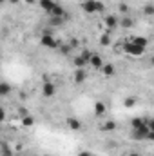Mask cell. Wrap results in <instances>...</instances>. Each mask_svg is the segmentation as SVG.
I'll return each instance as SVG.
<instances>
[{"instance_id": "6da1fadb", "label": "cell", "mask_w": 154, "mask_h": 156, "mask_svg": "<svg viewBox=\"0 0 154 156\" xmlns=\"http://www.w3.org/2000/svg\"><path fill=\"white\" fill-rule=\"evenodd\" d=\"M103 2L100 0H83L82 2V11L87 15H94V13H102L103 11Z\"/></svg>"}, {"instance_id": "7a4b0ae2", "label": "cell", "mask_w": 154, "mask_h": 156, "mask_svg": "<svg viewBox=\"0 0 154 156\" xmlns=\"http://www.w3.org/2000/svg\"><path fill=\"white\" fill-rule=\"evenodd\" d=\"M149 134H151V129H149L147 123H143V125H140V127H136V129L131 131V140H134V142H145V140H149Z\"/></svg>"}, {"instance_id": "3957f363", "label": "cell", "mask_w": 154, "mask_h": 156, "mask_svg": "<svg viewBox=\"0 0 154 156\" xmlns=\"http://www.w3.org/2000/svg\"><path fill=\"white\" fill-rule=\"evenodd\" d=\"M147 49L145 47H142V45H138L134 40H127L125 44H123V53H127V55H131V56H142L143 53H145Z\"/></svg>"}, {"instance_id": "277c9868", "label": "cell", "mask_w": 154, "mask_h": 156, "mask_svg": "<svg viewBox=\"0 0 154 156\" xmlns=\"http://www.w3.org/2000/svg\"><path fill=\"white\" fill-rule=\"evenodd\" d=\"M40 44H42L44 47H47V49H56V47H60V42L54 38L49 31H44V33L40 35Z\"/></svg>"}, {"instance_id": "5b68a950", "label": "cell", "mask_w": 154, "mask_h": 156, "mask_svg": "<svg viewBox=\"0 0 154 156\" xmlns=\"http://www.w3.org/2000/svg\"><path fill=\"white\" fill-rule=\"evenodd\" d=\"M42 94H44L45 98H53V96L56 94V83L45 78V80L42 82Z\"/></svg>"}, {"instance_id": "8992f818", "label": "cell", "mask_w": 154, "mask_h": 156, "mask_svg": "<svg viewBox=\"0 0 154 156\" xmlns=\"http://www.w3.org/2000/svg\"><path fill=\"white\" fill-rule=\"evenodd\" d=\"M103 26L111 31V29H116V27H120V18L116 16V15H105L103 16Z\"/></svg>"}, {"instance_id": "52a82bcc", "label": "cell", "mask_w": 154, "mask_h": 156, "mask_svg": "<svg viewBox=\"0 0 154 156\" xmlns=\"http://www.w3.org/2000/svg\"><path fill=\"white\" fill-rule=\"evenodd\" d=\"M105 62H103V58L100 56V55H96V53H93V56H91V62H89V66L93 67V69H102V66H103Z\"/></svg>"}, {"instance_id": "ba28073f", "label": "cell", "mask_w": 154, "mask_h": 156, "mask_svg": "<svg viewBox=\"0 0 154 156\" xmlns=\"http://www.w3.org/2000/svg\"><path fill=\"white\" fill-rule=\"evenodd\" d=\"M38 5L47 13V15H51V11L54 9V5H56V2L54 0H38Z\"/></svg>"}, {"instance_id": "9c48e42d", "label": "cell", "mask_w": 154, "mask_h": 156, "mask_svg": "<svg viewBox=\"0 0 154 156\" xmlns=\"http://www.w3.org/2000/svg\"><path fill=\"white\" fill-rule=\"evenodd\" d=\"M73 66H75V69H85L89 64L82 55H76V56H73Z\"/></svg>"}, {"instance_id": "30bf717a", "label": "cell", "mask_w": 154, "mask_h": 156, "mask_svg": "<svg viewBox=\"0 0 154 156\" xmlns=\"http://www.w3.org/2000/svg\"><path fill=\"white\" fill-rule=\"evenodd\" d=\"M100 71H102V75H103V76H113V75H116V67L114 66H113V64H109V62H105V64H103V66H102V69H100Z\"/></svg>"}, {"instance_id": "8fae6325", "label": "cell", "mask_w": 154, "mask_h": 156, "mask_svg": "<svg viewBox=\"0 0 154 156\" xmlns=\"http://www.w3.org/2000/svg\"><path fill=\"white\" fill-rule=\"evenodd\" d=\"M67 127H69L71 131H80V129H82V122H80L76 116H69L67 118Z\"/></svg>"}, {"instance_id": "7c38bea8", "label": "cell", "mask_w": 154, "mask_h": 156, "mask_svg": "<svg viewBox=\"0 0 154 156\" xmlns=\"http://www.w3.org/2000/svg\"><path fill=\"white\" fill-rule=\"evenodd\" d=\"M73 78H75V83H83L87 80V71L85 69H76Z\"/></svg>"}, {"instance_id": "4fadbf2b", "label": "cell", "mask_w": 154, "mask_h": 156, "mask_svg": "<svg viewBox=\"0 0 154 156\" xmlns=\"http://www.w3.org/2000/svg\"><path fill=\"white\" fill-rule=\"evenodd\" d=\"M49 16H56V18H65V16H67V13H65V9H64V7H62L60 4H56V5H54V9L51 11V15H49Z\"/></svg>"}, {"instance_id": "5bb4252c", "label": "cell", "mask_w": 154, "mask_h": 156, "mask_svg": "<svg viewBox=\"0 0 154 156\" xmlns=\"http://www.w3.org/2000/svg\"><path fill=\"white\" fill-rule=\"evenodd\" d=\"M105 111H107V107H105V104L103 102H94V115L96 116H103L105 115Z\"/></svg>"}, {"instance_id": "9a60e30c", "label": "cell", "mask_w": 154, "mask_h": 156, "mask_svg": "<svg viewBox=\"0 0 154 156\" xmlns=\"http://www.w3.org/2000/svg\"><path fill=\"white\" fill-rule=\"evenodd\" d=\"M116 122H113V120H107V122H103L102 125H100V129L102 131H105V133H111V131H116Z\"/></svg>"}, {"instance_id": "2e32d148", "label": "cell", "mask_w": 154, "mask_h": 156, "mask_svg": "<svg viewBox=\"0 0 154 156\" xmlns=\"http://www.w3.org/2000/svg\"><path fill=\"white\" fill-rule=\"evenodd\" d=\"M132 26H134V18H131V16H125L120 20V27H123V29H131Z\"/></svg>"}, {"instance_id": "e0dca14e", "label": "cell", "mask_w": 154, "mask_h": 156, "mask_svg": "<svg viewBox=\"0 0 154 156\" xmlns=\"http://www.w3.org/2000/svg\"><path fill=\"white\" fill-rule=\"evenodd\" d=\"M143 123H147V120L142 118V116H134L131 120V127H132V129H136V127H140V125H143Z\"/></svg>"}, {"instance_id": "ac0fdd59", "label": "cell", "mask_w": 154, "mask_h": 156, "mask_svg": "<svg viewBox=\"0 0 154 156\" xmlns=\"http://www.w3.org/2000/svg\"><path fill=\"white\" fill-rule=\"evenodd\" d=\"M136 102H138V100H136L134 96H127V98L123 100V107H127V109H132V107L136 105Z\"/></svg>"}, {"instance_id": "d6986e66", "label": "cell", "mask_w": 154, "mask_h": 156, "mask_svg": "<svg viewBox=\"0 0 154 156\" xmlns=\"http://www.w3.org/2000/svg\"><path fill=\"white\" fill-rule=\"evenodd\" d=\"M9 93H11V85H9L7 82H2V83H0V94H2V96H7Z\"/></svg>"}, {"instance_id": "ffe728a7", "label": "cell", "mask_w": 154, "mask_h": 156, "mask_svg": "<svg viewBox=\"0 0 154 156\" xmlns=\"http://www.w3.org/2000/svg\"><path fill=\"white\" fill-rule=\"evenodd\" d=\"M143 15H145V16H154V4L149 2V4L143 5Z\"/></svg>"}, {"instance_id": "44dd1931", "label": "cell", "mask_w": 154, "mask_h": 156, "mask_svg": "<svg viewBox=\"0 0 154 156\" xmlns=\"http://www.w3.org/2000/svg\"><path fill=\"white\" fill-rule=\"evenodd\" d=\"M22 125H24V127H33V125H35V118L31 116V115L24 116L22 118Z\"/></svg>"}, {"instance_id": "7402d4cb", "label": "cell", "mask_w": 154, "mask_h": 156, "mask_svg": "<svg viewBox=\"0 0 154 156\" xmlns=\"http://www.w3.org/2000/svg\"><path fill=\"white\" fill-rule=\"evenodd\" d=\"M134 42H136V44H138V45H142V47H145V49H147V45H149V40L145 38V37H134Z\"/></svg>"}, {"instance_id": "603a6c76", "label": "cell", "mask_w": 154, "mask_h": 156, "mask_svg": "<svg viewBox=\"0 0 154 156\" xmlns=\"http://www.w3.org/2000/svg\"><path fill=\"white\" fill-rule=\"evenodd\" d=\"M64 22H65V18H56V16H51V22H49V24H51L53 27H58V26H62Z\"/></svg>"}, {"instance_id": "cb8c5ba5", "label": "cell", "mask_w": 154, "mask_h": 156, "mask_svg": "<svg viewBox=\"0 0 154 156\" xmlns=\"http://www.w3.org/2000/svg\"><path fill=\"white\" fill-rule=\"evenodd\" d=\"M100 44H102V45H109V44H111V37H109V33H103V35L100 37Z\"/></svg>"}, {"instance_id": "d4e9b609", "label": "cell", "mask_w": 154, "mask_h": 156, "mask_svg": "<svg viewBox=\"0 0 154 156\" xmlns=\"http://www.w3.org/2000/svg\"><path fill=\"white\" fill-rule=\"evenodd\" d=\"M80 55H82V56H83V58L87 60V64L91 62V56H93V53H91L89 49H82V51H80Z\"/></svg>"}, {"instance_id": "484cf974", "label": "cell", "mask_w": 154, "mask_h": 156, "mask_svg": "<svg viewBox=\"0 0 154 156\" xmlns=\"http://www.w3.org/2000/svg\"><path fill=\"white\" fill-rule=\"evenodd\" d=\"M147 125H149V129H151V131H154V116L147 120Z\"/></svg>"}, {"instance_id": "4316f807", "label": "cell", "mask_w": 154, "mask_h": 156, "mask_svg": "<svg viewBox=\"0 0 154 156\" xmlns=\"http://www.w3.org/2000/svg\"><path fill=\"white\" fill-rule=\"evenodd\" d=\"M78 156H93L89 151H82V153H78Z\"/></svg>"}, {"instance_id": "83f0119b", "label": "cell", "mask_w": 154, "mask_h": 156, "mask_svg": "<svg viewBox=\"0 0 154 156\" xmlns=\"http://www.w3.org/2000/svg\"><path fill=\"white\" fill-rule=\"evenodd\" d=\"M120 9L121 11H127V4H120Z\"/></svg>"}, {"instance_id": "f1b7e54d", "label": "cell", "mask_w": 154, "mask_h": 156, "mask_svg": "<svg viewBox=\"0 0 154 156\" xmlns=\"http://www.w3.org/2000/svg\"><path fill=\"white\" fill-rule=\"evenodd\" d=\"M149 142H154V131H151V134H149Z\"/></svg>"}, {"instance_id": "f546056e", "label": "cell", "mask_w": 154, "mask_h": 156, "mask_svg": "<svg viewBox=\"0 0 154 156\" xmlns=\"http://www.w3.org/2000/svg\"><path fill=\"white\" fill-rule=\"evenodd\" d=\"M127 156H140V154H138V153H129Z\"/></svg>"}, {"instance_id": "4dcf8cb0", "label": "cell", "mask_w": 154, "mask_h": 156, "mask_svg": "<svg viewBox=\"0 0 154 156\" xmlns=\"http://www.w3.org/2000/svg\"><path fill=\"white\" fill-rule=\"evenodd\" d=\"M26 4H35V0H26Z\"/></svg>"}, {"instance_id": "1f68e13d", "label": "cell", "mask_w": 154, "mask_h": 156, "mask_svg": "<svg viewBox=\"0 0 154 156\" xmlns=\"http://www.w3.org/2000/svg\"><path fill=\"white\" fill-rule=\"evenodd\" d=\"M9 2H11V4H18L20 0H9Z\"/></svg>"}, {"instance_id": "d6a6232c", "label": "cell", "mask_w": 154, "mask_h": 156, "mask_svg": "<svg viewBox=\"0 0 154 156\" xmlns=\"http://www.w3.org/2000/svg\"><path fill=\"white\" fill-rule=\"evenodd\" d=\"M151 66H152V67H154V56H152V58H151Z\"/></svg>"}, {"instance_id": "836d02e7", "label": "cell", "mask_w": 154, "mask_h": 156, "mask_svg": "<svg viewBox=\"0 0 154 156\" xmlns=\"http://www.w3.org/2000/svg\"><path fill=\"white\" fill-rule=\"evenodd\" d=\"M2 156H9V154H7V153H2Z\"/></svg>"}]
</instances>
